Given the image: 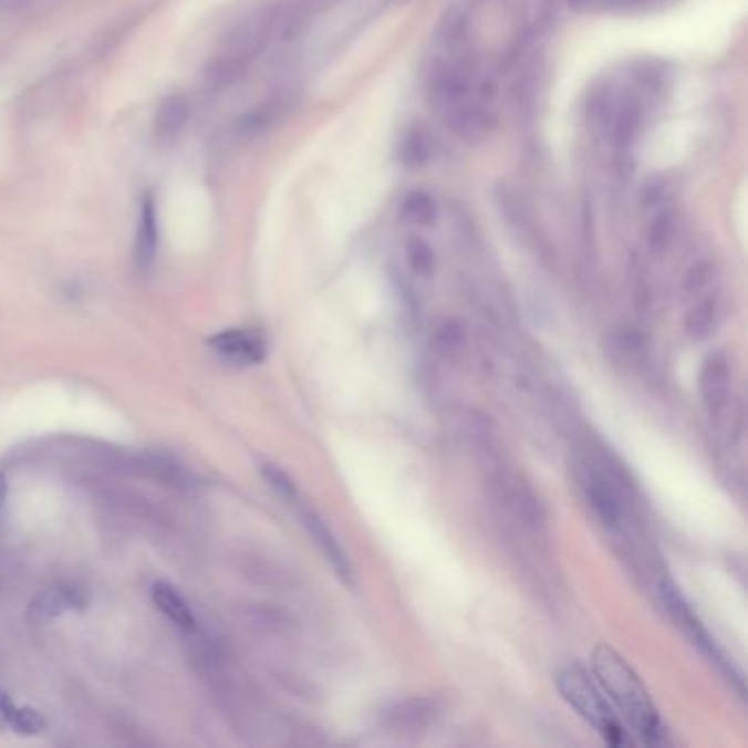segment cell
<instances>
[{
    "instance_id": "cell-1",
    "label": "cell",
    "mask_w": 748,
    "mask_h": 748,
    "mask_svg": "<svg viewBox=\"0 0 748 748\" xmlns=\"http://www.w3.org/2000/svg\"><path fill=\"white\" fill-rule=\"evenodd\" d=\"M593 667L602 689L615 703L620 714L624 716L632 734L638 736L641 742L650 747L667 745V734L661 723V716L650 700L641 678L624 658L609 645H598L593 654Z\"/></svg>"
},
{
    "instance_id": "cell-2",
    "label": "cell",
    "mask_w": 748,
    "mask_h": 748,
    "mask_svg": "<svg viewBox=\"0 0 748 748\" xmlns=\"http://www.w3.org/2000/svg\"><path fill=\"white\" fill-rule=\"evenodd\" d=\"M555 685L558 692L562 694V698L611 745L615 747H625L632 745V740L627 738L624 723L617 718V714L613 711V707L609 705L604 692L600 689V685L591 678V674L573 663L562 667L555 674Z\"/></svg>"
},
{
    "instance_id": "cell-3",
    "label": "cell",
    "mask_w": 748,
    "mask_h": 748,
    "mask_svg": "<svg viewBox=\"0 0 748 748\" xmlns=\"http://www.w3.org/2000/svg\"><path fill=\"white\" fill-rule=\"evenodd\" d=\"M439 714H441V705L437 703V698L413 696V698H404L399 703H393L384 711L382 723L393 734L415 736V734H422L428 727H433L437 723Z\"/></svg>"
},
{
    "instance_id": "cell-4",
    "label": "cell",
    "mask_w": 748,
    "mask_h": 748,
    "mask_svg": "<svg viewBox=\"0 0 748 748\" xmlns=\"http://www.w3.org/2000/svg\"><path fill=\"white\" fill-rule=\"evenodd\" d=\"M609 125L613 134V167L622 180H627L634 167V145L641 129V104L634 97H627Z\"/></svg>"
},
{
    "instance_id": "cell-5",
    "label": "cell",
    "mask_w": 748,
    "mask_h": 748,
    "mask_svg": "<svg viewBox=\"0 0 748 748\" xmlns=\"http://www.w3.org/2000/svg\"><path fill=\"white\" fill-rule=\"evenodd\" d=\"M658 595H661V602L665 606V611L669 613V617L676 622V624L683 627V632L705 652L709 654L714 661L720 658V652L716 647V643L711 641V636L707 634V630L700 624V620L694 615V611L689 609L687 600L683 598L681 589L669 580V578H663L658 582ZM720 663V661H718Z\"/></svg>"
},
{
    "instance_id": "cell-6",
    "label": "cell",
    "mask_w": 748,
    "mask_h": 748,
    "mask_svg": "<svg viewBox=\"0 0 748 748\" xmlns=\"http://www.w3.org/2000/svg\"><path fill=\"white\" fill-rule=\"evenodd\" d=\"M209 347L227 363L249 367L259 365L268 354V343L257 330H227L209 339Z\"/></svg>"
},
{
    "instance_id": "cell-7",
    "label": "cell",
    "mask_w": 748,
    "mask_h": 748,
    "mask_svg": "<svg viewBox=\"0 0 748 748\" xmlns=\"http://www.w3.org/2000/svg\"><path fill=\"white\" fill-rule=\"evenodd\" d=\"M731 367L723 352L711 354L700 370V397L711 419H718L729 404Z\"/></svg>"
},
{
    "instance_id": "cell-8",
    "label": "cell",
    "mask_w": 748,
    "mask_h": 748,
    "mask_svg": "<svg viewBox=\"0 0 748 748\" xmlns=\"http://www.w3.org/2000/svg\"><path fill=\"white\" fill-rule=\"evenodd\" d=\"M301 522H303L305 531L310 533V538L314 540V544L325 555V560L339 573V578L347 584H354V567H352L345 549L341 547L339 538L334 536V531L325 524V520L314 509H301Z\"/></svg>"
},
{
    "instance_id": "cell-9",
    "label": "cell",
    "mask_w": 748,
    "mask_h": 748,
    "mask_svg": "<svg viewBox=\"0 0 748 748\" xmlns=\"http://www.w3.org/2000/svg\"><path fill=\"white\" fill-rule=\"evenodd\" d=\"M330 0H290L277 4L274 40L292 42L305 33V29L328 9Z\"/></svg>"
},
{
    "instance_id": "cell-10",
    "label": "cell",
    "mask_w": 748,
    "mask_h": 748,
    "mask_svg": "<svg viewBox=\"0 0 748 748\" xmlns=\"http://www.w3.org/2000/svg\"><path fill=\"white\" fill-rule=\"evenodd\" d=\"M158 252V207L152 191H145L138 202L136 233H134V261L141 270H147Z\"/></svg>"
},
{
    "instance_id": "cell-11",
    "label": "cell",
    "mask_w": 748,
    "mask_h": 748,
    "mask_svg": "<svg viewBox=\"0 0 748 748\" xmlns=\"http://www.w3.org/2000/svg\"><path fill=\"white\" fill-rule=\"evenodd\" d=\"M582 490L586 495V500L589 505L595 509L598 518L606 524V527H620L622 522V505H620V499L613 490V486L606 481L604 475L586 468L582 479Z\"/></svg>"
},
{
    "instance_id": "cell-12",
    "label": "cell",
    "mask_w": 748,
    "mask_h": 748,
    "mask_svg": "<svg viewBox=\"0 0 748 748\" xmlns=\"http://www.w3.org/2000/svg\"><path fill=\"white\" fill-rule=\"evenodd\" d=\"M189 117H191L189 100L183 93L167 95L158 104V111H156V117H154V134H156L158 143H165V145L176 143L189 124Z\"/></svg>"
},
{
    "instance_id": "cell-13",
    "label": "cell",
    "mask_w": 748,
    "mask_h": 748,
    "mask_svg": "<svg viewBox=\"0 0 748 748\" xmlns=\"http://www.w3.org/2000/svg\"><path fill=\"white\" fill-rule=\"evenodd\" d=\"M84 604H86V600L77 589H71V586L49 589L33 600V604L29 609V620L33 624H49V622L62 617L69 611L82 609Z\"/></svg>"
},
{
    "instance_id": "cell-14",
    "label": "cell",
    "mask_w": 748,
    "mask_h": 748,
    "mask_svg": "<svg viewBox=\"0 0 748 748\" xmlns=\"http://www.w3.org/2000/svg\"><path fill=\"white\" fill-rule=\"evenodd\" d=\"M152 602L154 606L172 622L178 625L185 632H194L196 630V615L191 613L189 604L185 602V598L167 582H156L152 586Z\"/></svg>"
},
{
    "instance_id": "cell-15",
    "label": "cell",
    "mask_w": 748,
    "mask_h": 748,
    "mask_svg": "<svg viewBox=\"0 0 748 748\" xmlns=\"http://www.w3.org/2000/svg\"><path fill=\"white\" fill-rule=\"evenodd\" d=\"M0 727L18 736H38L46 729V720L35 709L18 707L7 694H0Z\"/></svg>"
},
{
    "instance_id": "cell-16",
    "label": "cell",
    "mask_w": 748,
    "mask_h": 748,
    "mask_svg": "<svg viewBox=\"0 0 748 748\" xmlns=\"http://www.w3.org/2000/svg\"><path fill=\"white\" fill-rule=\"evenodd\" d=\"M505 497L507 505L524 520L531 524H540L544 520V509L540 505L538 497L518 479L513 477L511 481H505Z\"/></svg>"
},
{
    "instance_id": "cell-17",
    "label": "cell",
    "mask_w": 748,
    "mask_h": 748,
    "mask_svg": "<svg viewBox=\"0 0 748 748\" xmlns=\"http://www.w3.org/2000/svg\"><path fill=\"white\" fill-rule=\"evenodd\" d=\"M716 314H718L716 297L700 299L685 316V330H687L689 339H694V341L709 339L714 334V328H716Z\"/></svg>"
},
{
    "instance_id": "cell-18",
    "label": "cell",
    "mask_w": 748,
    "mask_h": 748,
    "mask_svg": "<svg viewBox=\"0 0 748 748\" xmlns=\"http://www.w3.org/2000/svg\"><path fill=\"white\" fill-rule=\"evenodd\" d=\"M433 154V145H430V138L426 134L424 127L415 125L411 127L404 138H402V145H399V158L406 167H422L428 163Z\"/></svg>"
},
{
    "instance_id": "cell-19",
    "label": "cell",
    "mask_w": 748,
    "mask_h": 748,
    "mask_svg": "<svg viewBox=\"0 0 748 748\" xmlns=\"http://www.w3.org/2000/svg\"><path fill=\"white\" fill-rule=\"evenodd\" d=\"M676 214L672 209H661L647 229V250L652 254H663L672 247L676 238Z\"/></svg>"
},
{
    "instance_id": "cell-20",
    "label": "cell",
    "mask_w": 748,
    "mask_h": 748,
    "mask_svg": "<svg viewBox=\"0 0 748 748\" xmlns=\"http://www.w3.org/2000/svg\"><path fill=\"white\" fill-rule=\"evenodd\" d=\"M402 218L413 227H430L437 218L435 200L426 191H413L402 202Z\"/></svg>"
},
{
    "instance_id": "cell-21",
    "label": "cell",
    "mask_w": 748,
    "mask_h": 748,
    "mask_svg": "<svg viewBox=\"0 0 748 748\" xmlns=\"http://www.w3.org/2000/svg\"><path fill=\"white\" fill-rule=\"evenodd\" d=\"M406 261L413 274L428 279L435 272V252L422 238H411L406 245Z\"/></svg>"
},
{
    "instance_id": "cell-22",
    "label": "cell",
    "mask_w": 748,
    "mask_h": 748,
    "mask_svg": "<svg viewBox=\"0 0 748 748\" xmlns=\"http://www.w3.org/2000/svg\"><path fill=\"white\" fill-rule=\"evenodd\" d=\"M259 472H261V477L266 479V484L281 497V499L285 500H297V486H294V481L290 479V475L283 470V468H279V466H274V464H261L259 466Z\"/></svg>"
},
{
    "instance_id": "cell-23",
    "label": "cell",
    "mask_w": 748,
    "mask_h": 748,
    "mask_svg": "<svg viewBox=\"0 0 748 748\" xmlns=\"http://www.w3.org/2000/svg\"><path fill=\"white\" fill-rule=\"evenodd\" d=\"M711 277H714V266H711V261H698V263H694V266L687 270V274H685V279H683V290H685L687 294H696V292H700V290H705V288L709 285Z\"/></svg>"
},
{
    "instance_id": "cell-24",
    "label": "cell",
    "mask_w": 748,
    "mask_h": 748,
    "mask_svg": "<svg viewBox=\"0 0 748 748\" xmlns=\"http://www.w3.org/2000/svg\"><path fill=\"white\" fill-rule=\"evenodd\" d=\"M464 336H466L464 325H461L459 321L450 319V321H444V323L439 325L435 341H437V345H439L444 352H455V350H459V347L464 345Z\"/></svg>"
},
{
    "instance_id": "cell-25",
    "label": "cell",
    "mask_w": 748,
    "mask_h": 748,
    "mask_svg": "<svg viewBox=\"0 0 748 748\" xmlns=\"http://www.w3.org/2000/svg\"><path fill=\"white\" fill-rule=\"evenodd\" d=\"M4 497H7V479H4V475H0V507L4 502Z\"/></svg>"
}]
</instances>
